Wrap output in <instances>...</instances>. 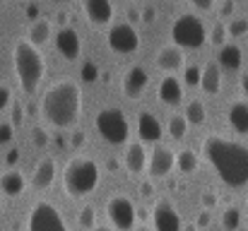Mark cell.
I'll return each instance as SVG.
<instances>
[{
	"instance_id": "cell-1",
	"label": "cell",
	"mask_w": 248,
	"mask_h": 231,
	"mask_svg": "<svg viewBox=\"0 0 248 231\" xmlns=\"http://www.w3.org/2000/svg\"><path fill=\"white\" fill-rule=\"evenodd\" d=\"M202 156L229 188L248 185V147L244 142L224 135H207L202 140Z\"/></svg>"
},
{
	"instance_id": "cell-2",
	"label": "cell",
	"mask_w": 248,
	"mask_h": 231,
	"mask_svg": "<svg viewBox=\"0 0 248 231\" xmlns=\"http://www.w3.org/2000/svg\"><path fill=\"white\" fill-rule=\"evenodd\" d=\"M41 116L58 130L73 128L82 116V89L75 79L63 77L53 82L41 96Z\"/></svg>"
},
{
	"instance_id": "cell-3",
	"label": "cell",
	"mask_w": 248,
	"mask_h": 231,
	"mask_svg": "<svg viewBox=\"0 0 248 231\" xmlns=\"http://www.w3.org/2000/svg\"><path fill=\"white\" fill-rule=\"evenodd\" d=\"M12 65H15V75L19 79L22 92L34 94L46 75V61H44L41 51L34 44H29L27 39H19L12 48Z\"/></svg>"
},
{
	"instance_id": "cell-4",
	"label": "cell",
	"mask_w": 248,
	"mask_h": 231,
	"mask_svg": "<svg viewBox=\"0 0 248 231\" xmlns=\"http://www.w3.org/2000/svg\"><path fill=\"white\" fill-rule=\"evenodd\" d=\"M101 181V169L94 159L89 156H75L65 164V171H63V185H65V193L70 198H87L96 190Z\"/></svg>"
},
{
	"instance_id": "cell-5",
	"label": "cell",
	"mask_w": 248,
	"mask_h": 231,
	"mask_svg": "<svg viewBox=\"0 0 248 231\" xmlns=\"http://www.w3.org/2000/svg\"><path fill=\"white\" fill-rule=\"evenodd\" d=\"M171 39L178 48H200L207 41V29L198 15H181L171 27Z\"/></svg>"
},
{
	"instance_id": "cell-6",
	"label": "cell",
	"mask_w": 248,
	"mask_h": 231,
	"mask_svg": "<svg viewBox=\"0 0 248 231\" xmlns=\"http://www.w3.org/2000/svg\"><path fill=\"white\" fill-rule=\"evenodd\" d=\"M96 130L108 145H125L130 138L128 118L121 108H101L96 113Z\"/></svg>"
},
{
	"instance_id": "cell-7",
	"label": "cell",
	"mask_w": 248,
	"mask_h": 231,
	"mask_svg": "<svg viewBox=\"0 0 248 231\" xmlns=\"http://www.w3.org/2000/svg\"><path fill=\"white\" fill-rule=\"evenodd\" d=\"M27 229L29 231H70L61 210L48 202V200H39L36 205H31L29 210V219H27Z\"/></svg>"
},
{
	"instance_id": "cell-8",
	"label": "cell",
	"mask_w": 248,
	"mask_h": 231,
	"mask_svg": "<svg viewBox=\"0 0 248 231\" xmlns=\"http://www.w3.org/2000/svg\"><path fill=\"white\" fill-rule=\"evenodd\" d=\"M106 44L113 53L130 56L140 48V34L130 22H116V24H111V29L106 34Z\"/></svg>"
},
{
	"instance_id": "cell-9",
	"label": "cell",
	"mask_w": 248,
	"mask_h": 231,
	"mask_svg": "<svg viewBox=\"0 0 248 231\" xmlns=\"http://www.w3.org/2000/svg\"><path fill=\"white\" fill-rule=\"evenodd\" d=\"M106 215H108L113 229L130 231L135 227L138 210H135V205H133L130 198H125V195H113V198H108V202H106Z\"/></svg>"
},
{
	"instance_id": "cell-10",
	"label": "cell",
	"mask_w": 248,
	"mask_h": 231,
	"mask_svg": "<svg viewBox=\"0 0 248 231\" xmlns=\"http://www.w3.org/2000/svg\"><path fill=\"white\" fill-rule=\"evenodd\" d=\"M152 222H155V231H183V222H181L178 210L166 198L155 202V207H152Z\"/></svg>"
},
{
	"instance_id": "cell-11",
	"label": "cell",
	"mask_w": 248,
	"mask_h": 231,
	"mask_svg": "<svg viewBox=\"0 0 248 231\" xmlns=\"http://www.w3.org/2000/svg\"><path fill=\"white\" fill-rule=\"evenodd\" d=\"M56 48H58V53L63 58L78 61L80 53H82V39L73 27H63V29L56 31Z\"/></svg>"
},
{
	"instance_id": "cell-12",
	"label": "cell",
	"mask_w": 248,
	"mask_h": 231,
	"mask_svg": "<svg viewBox=\"0 0 248 231\" xmlns=\"http://www.w3.org/2000/svg\"><path fill=\"white\" fill-rule=\"evenodd\" d=\"M138 135H140V142H142V145H147V142L159 145V140L164 138L162 121H159L155 113L142 111V113L138 116Z\"/></svg>"
},
{
	"instance_id": "cell-13",
	"label": "cell",
	"mask_w": 248,
	"mask_h": 231,
	"mask_svg": "<svg viewBox=\"0 0 248 231\" xmlns=\"http://www.w3.org/2000/svg\"><path fill=\"white\" fill-rule=\"evenodd\" d=\"M147 166H150V176L164 178V176L171 173V169L176 166V152H171L166 145H157L152 150V156H150Z\"/></svg>"
},
{
	"instance_id": "cell-14",
	"label": "cell",
	"mask_w": 248,
	"mask_h": 231,
	"mask_svg": "<svg viewBox=\"0 0 248 231\" xmlns=\"http://www.w3.org/2000/svg\"><path fill=\"white\" fill-rule=\"evenodd\" d=\"M147 84H150V75H147V70L142 68V65H133V68H128L125 70V75H123V94L128 96V99H138L145 89H147Z\"/></svg>"
},
{
	"instance_id": "cell-15",
	"label": "cell",
	"mask_w": 248,
	"mask_h": 231,
	"mask_svg": "<svg viewBox=\"0 0 248 231\" xmlns=\"http://www.w3.org/2000/svg\"><path fill=\"white\" fill-rule=\"evenodd\" d=\"M82 10L96 27H104L113 19V0H82Z\"/></svg>"
},
{
	"instance_id": "cell-16",
	"label": "cell",
	"mask_w": 248,
	"mask_h": 231,
	"mask_svg": "<svg viewBox=\"0 0 248 231\" xmlns=\"http://www.w3.org/2000/svg\"><path fill=\"white\" fill-rule=\"evenodd\" d=\"M157 96H159V101L166 104V106H178V104L183 101V84L173 75L162 77V82H159V87H157Z\"/></svg>"
},
{
	"instance_id": "cell-17",
	"label": "cell",
	"mask_w": 248,
	"mask_h": 231,
	"mask_svg": "<svg viewBox=\"0 0 248 231\" xmlns=\"http://www.w3.org/2000/svg\"><path fill=\"white\" fill-rule=\"evenodd\" d=\"M56 171H58L56 159H51V156L41 159V161L36 164V169H34L31 185H34L36 190H46V188H51V185H53V181H56Z\"/></svg>"
},
{
	"instance_id": "cell-18",
	"label": "cell",
	"mask_w": 248,
	"mask_h": 231,
	"mask_svg": "<svg viewBox=\"0 0 248 231\" xmlns=\"http://www.w3.org/2000/svg\"><path fill=\"white\" fill-rule=\"evenodd\" d=\"M123 164H125V171L128 173H145V169H147L145 145L142 142H130L125 147V154H123Z\"/></svg>"
},
{
	"instance_id": "cell-19",
	"label": "cell",
	"mask_w": 248,
	"mask_h": 231,
	"mask_svg": "<svg viewBox=\"0 0 248 231\" xmlns=\"http://www.w3.org/2000/svg\"><path fill=\"white\" fill-rule=\"evenodd\" d=\"M227 121L229 125L239 133V135H248V101L246 99H236L229 104L227 108Z\"/></svg>"
},
{
	"instance_id": "cell-20",
	"label": "cell",
	"mask_w": 248,
	"mask_h": 231,
	"mask_svg": "<svg viewBox=\"0 0 248 231\" xmlns=\"http://www.w3.org/2000/svg\"><path fill=\"white\" fill-rule=\"evenodd\" d=\"M27 188V178L22 171L17 169H10L5 173H0V193L7 195V198H19Z\"/></svg>"
},
{
	"instance_id": "cell-21",
	"label": "cell",
	"mask_w": 248,
	"mask_h": 231,
	"mask_svg": "<svg viewBox=\"0 0 248 231\" xmlns=\"http://www.w3.org/2000/svg\"><path fill=\"white\" fill-rule=\"evenodd\" d=\"M200 87H202V92H205L207 96L219 94V89H222V68H219L217 63H207V65L202 68Z\"/></svg>"
},
{
	"instance_id": "cell-22",
	"label": "cell",
	"mask_w": 248,
	"mask_h": 231,
	"mask_svg": "<svg viewBox=\"0 0 248 231\" xmlns=\"http://www.w3.org/2000/svg\"><path fill=\"white\" fill-rule=\"evenodd\" d=\"M157 65L171 75L173 70L183 68V51L178 46H162L159 53H157Z\"/></svg>"
},
{
	"instance_id": "cell-23",
	"label": "cell",
	"mask_w": 248,
	"mask_h": 231,
	"mask_svg": "<svg viewBox=\"0 0 248 231\" xmlns=\"http://www.w3.org/2000/svg\"><path fill=\"white\" fill-rule=\"evenodd\" d=\"M219 68H224V70H239L241 65H244V53H241V48L236 46V44H224L222 48H219Z\"/></svg>"
},
{
	"instance_id": "cell-24",
	"label": "cell",
	"mask_w": 248,
	"mask_h": 231,
	"mask_svg": "<svg viewBox=\"0 0 248 231\" xmlns=\"http://www.w3.org/2000/svg\"><path fill=\"white\" fill-rule=\"evenodd\" d=\"M48 39H51V22H48V19H34L31 27H29V39H27V41L39 48V46H44Z\"/></svg>"
},
{
	"instance_id": "cell-25",
	"label": "cell",
	"mask_w": 248,
	"mask_h": 231,
	"mask_svg": "<svg viewBox=\"0 0 248 231\" xmlns=\"http://www.w3.org/2000/svg\"><path fill=\"white\" fill-rule=\"evenodd\" d=\"M198 154L193 152V150H181V152L176 154V169L181 171V173H193L195 169H198Z\"/></svg>"
},
{
	"instance_id": "cell-26",
	"label": "cell",
	"mask_w": 248,
	"mask_h": 231,
	"mask_svg": "<svg viewBox=\"0 0 248 231\" xmlns=\"http://www.w3.org/2000/svg\"><path fill=\"white\" fill-rule=\"evenodd\" d=\"M205 116H207V111H205V104H202L200 99H193V101H188V106H186V113H183V118H186L188 123H193V125H200V123L205 121Z\"/></svg>"
},
{
	"instance_id": "cell-27",
	"label": "cell",
	"mask_w": 248,
	"mask_h": 231,
	"mask_svg": "<svg viewBox=\"0 0 248 231\" xmlns=\"http://www.w3.org/2000/svg\"><path fill=\"white\" fill-rule=\"evenodd\" d=\"M241 222H244V212L239 207H227L222 212V224H224L227 231H236L241 227Z\"/></svg>"
},
{
	"instance_id": "cell-28",
	"label": "cell",
	"mask_w": 248,
	"mask_h": 231,
	"mask_svg": "<svg viewBox=\"0 0 248 231\" xmlns=\"http://www.w3.org/2000/svg\"><path fill=\"white\" fill-rule=\"evenodd\" d=\"M186 133H188V121L183 116H171L169 118V135L173 140H183Z\"/></svg>"
},
{
	"instance_id": "cell-29",
	"label": "cell",
	"mask_w": 248,
	"mask_h": 231,
	"mask_svg": "<svg viewBox=\"0 0 248 231\" xmlns=\"http://www.w3.org/2000/svg\"><path fill=\"white\" fill-rule=\"evenodd\" d=\"M78 224L82 227V229H94V224H96V212H94V207H82L80 210V217H78Z\"/></svg>"
},
{
	"instance_id": "cell-30",
	"label": "cell",
	"mask_w": 248,
	"mask_h": 231,
	"mask_svg": "<svg viewBox=\"0 0 248 231\" xmlns=\"http://www.w3.org/2000/svg\"><path fill=\"white\" fill-rule=\"evenodd\" d=\"M227 34L232 39H239V36H246L248 34V19H232L229 27H227Z\"/></svg>"
},
{
	"instance_id": "cell-31",
	"label": "cell",
	"mask_w": 248,
	"mask_h": 231,
	"mask_svg": "<svg viewBox=\"0 0 248 231\" xmlns=\"http://www.w3.org/2000/svg\"><path fill=\"white\" fill-rule=\"evenodd\" d=\"M210 41L215 44V46H224L227 44V27L222 24V22H217L215 27H212V31H210Z\"/></svg>"
},
{
	"instance_id": "cell-32",
	"label": "cell",
	"mask_w": 248,
	"mask_h": 231,
	"mask_svg": "<svg viewBox=\"0 0 248 231\" xmlns=\"http://www.w3.org/2000/svg\"><path fill=\"white\" fill-rule=\"evenodd\" d=\"M200 75H202V68L188 65V68L183 70V82H186L188 87H198V84H200Z\"/></svg>"
},
{
	"instance_id": "cell-33",
	"label": "cell",
	"mask_w": 248,
	"mask_h": 231,
	"mask_svg": "<svg viewBox=\"0 0 248 231\" xmlns=\"http://www.w3.org/2000/svg\"><path fill=\"white\" fill-rule=\"evenodd\" d=\"M80 77H82L84 82H96V77H99V68L94 65V63H82V68H80Z\"/></svg>"
},
{
	"instance_id": "cell-34",
	"label": "cell",
	"mask_w": 248,
	"mask_h": 231,
	"mask_svg": "<svg viewBox=\"0 0 248 231\" xmlns=\"http://www.w3.org/2000/svg\"><path fill=\"white\" fill-rule=\"evenodd\" d=\"M200 202H202V207H205L207 212H212V207H217L219 198H217V193H215V190H205V193L200 195Z\"/></svg>"
},
{
	"instance_id": "cell-35",
	"label": "cell",
	"mask_w": 248,
	"mask_h": 231,
	"mask_svg": "<svg viewBox=\"0 0 248 231\" xmlns=\"http://www.w3.org/2000/svg\"><path fill=\"white\" fill-rule=\"evenodd\" d=\"M31 140H34L36 147H46V145H48V133H46L44 128H34V130H31Z\"/></svg>"
},
{
	"instance_id": "cell-36",
	"label": "cell",
	"mask_w": 248,
	"mask_h": 231,
	"mask_svg": "<svg viewBox=\"0 0 248 231\" xmlns=\"http://www.w3.org/2000/svg\"><path fill=\"white\" fill-rule=\"evenodd\" d=\"M15 140V128H12V123H2L0 125V145H7V142H12Z\"/></svg>"
},
{
	"instance_id": "cell-37",
	"label": "cell",
	"mask_w": 248,
	"mask_h": 231,
	"mask_svg": "<svg viewBox=\"0 0 248 231\" xmlns=\"http://www.w3.org/2000/svg\"><path fill=\"white\" fill-rule=\"evenodd\" d=\"M210 224H212V212L202 210V212L195 217V227H198V229H207Z\"/></svg>"
},
{
	"instance_id": "cell-38",
	"label": "cell",
	"mask_w": 248,
	"mask_h": 231,
	"mask_svg": "<svg viewBox=\"0 0 248 231\" xmlns=\"http://www.w3.org/2000/svg\"><path fill=\"white\" fill-rule=\"evenodd\" d=\"M22 121H24V111H22L19 104H15V106H12V128L22 125Z\"/></svg>"
},
{
	"instance_id": "cell-39",
	"label": "cell",
	"mask_w": 248,
	"mask_h": 231,
	"mask_svg": "<svg viewBox=\"0 0 248 231\" xmlns=\"http://www.w3.org/2000/svg\"><path fill=\"white\" fill-rule=\"evenodd\" d=\"M10 96H12V92H10V87H5V84H0V113L5 111V106L10 104Z\"/></svg>"
},
{
	"instance_id": "cell-40",
	"label": "cell",
	"mask_w": 248,
	"mask_h": 231,
	"mask_svg": "<svg viewBox=\"0 0 248 231\" xmlns=\"http://www.w3.org/2000/svg\"><path fill=\"white\" fill-rule=\"evenodd\" d=\"M155 7H142L140 10V22H145V24H152L155 22Z\"/></svg>"
},
{
	"instance_id": "cell-41",
	"label": "cell",
	"mask_w": 248,
	"mask_h": 231,
	"mask_svg": "<svg viewBox=\"0 0 248 231\" xmlns=\"http://www.w3.org/2000/svg\"><path fill=\"white\" fill-rule=\"evenodd\" d=\"M219 15L222 17H232L234 15V0H224L222 7H219Z\"/></svg>"
},
{
	"instance_id": "cell-42",
	"label": "cell",
	"mask_w": 248,
	"mask_h": 231,
	"mask_svg": "<svg viewBox=\"0 0 248 231\" xmlns=\"http://www.w3.org/2000/svg\"><path fill=\"white\" fill-rule=\"evenodd\" d=\"M190 2H193V5L198 7V10H212L217 0H190Z\"/></svg>"
},
{
	"instance_id": "cell-43",
	"label": "cell",
	"mask_w": 248,
	"mask_h": 231,
	"mask_svg": "<svg viewBox=\"0 0 248 231\" xmlns=\"http://www.w3.org/2000/svg\"><path fill=\"white\" fill-rule=\"evenodd\" d=\"M140 193H142V198H152L155 195V185L152 183H142L140 185Z\"/></svg>"
},
{
	"instance_id": "cell-44",
	"label": "cell",
	"mask_w": 248,
	"mask_h": 231,
	"mask_svg": "<svg viewBox=\"0 0 248 231\" xmlns=\"http://www.w3.org/2000/svg\"><path fill=\"white\" fill-rule=\"evenodd\" d=\"M56 22L61 24V29H63V27H68V12H65V10H61V12L56 15Z\"/></svg>"
},
{
	"instance_id": "cell-45",
	"label": "cell",
	"mask_w": 248,
	"mask_h": 231,
	"mask_svg": "<svg viewBox=\"0 0 248 231\" xmlns=\"http://www.w3.org/2000/svg\"><path fill=\"white\" fill-rule=\"evenodd\" d=\"M17 159H19V150H17V147H15V150H10L7 156H5V161H7V164H15Z\"/></svg>"
},
{
	"instance_id": "cell-46",
	"label": "cell",
	"mask_w": 248,
	"mask_h": 231,
	"mask_svg": "<svg viewBox=\"0 0 248 231\" xmlns=\"http://www.w3.org/2000/svg\"><path fill=\"white\" fill-rule=\"evenodd\" d=\"M128 19H140V12L135 7H128Z\"/></svg>"
},
{
	"instance_id": "cell-47",
	"label": "cell",
	"mask_w": 248,
	"mask_h": 231,
	"mask_svg": "<svg viewBox=\"0 0 248 231\" xmlns=\"http://www.w3.org/2000/svg\"><path fill=\"white\" fill-rule=\"evenodd\" d=\"M84 142V133H75V140H73V145L78 147V145H82Z\"/></svg>"
},
{
	"instance_id": "cell-48",
	"label": "cell",
	"mask_w": 248,
	"mask_h": 231,
	"mask_svg": "<svg viewBox=\"0 0 248 231\" xmlns=\"http://www.w3.org/2000/svg\"><path fill=\"white\" fill-rule=\"evenodd\" d=\"M36 12H39V7H36V5H29V7H27V15H29L31 19L36 17Z\"/></svg>"
},
{
	"instance_id": "cell-49",
	"label": "cell",
	"mask_w": 248,
	"mask_h": 231,
	"mask_svg": "<svg viewBox=\"0 0 248 231\" xmlns=\"http://www.w3.org/2000/svg\"><path fill=\"white\" fill-rule=\"evenodd\" d=\"M241 89H244V94L248 96V73L244 77H241Z\"/></svg>"
},
{
	"instance_id": "cell-50",
	"label": "cell",
	"mask_w": 248,
	"mask_h": 231,
	"mask_svg": "<svg viewBox=\"0 0 248 231\" xmlns=\"http://www.w3.org/2000/svg\"><path fill=\"white\" fill-rule=\"evenodd\" d=\"M108 169H111V171H116V169H118V161H113V159H111V161H108Z\"/></svg>"
},
{
	"instance_id": "cell-51",
	"label": "cell",
	"mask_w": 248,
	"mask_h": 231,
	"mask_svg": "<svg viewBox=\"0 0 248 231\" xmlns=\"http://www.w3.org/2000/svg\"><path fill=\"white\" fill-rule=\"evenodd\" d=\"M92 231H116V229H111V227H94Z\"/></svg>"
},
{
	"instance_id": "cell-52",
	"label": "cell",
	"mask_w": 248,
	"mask_h": 231,
	"mask_svg": "<svg viewBox=\"0 0 248 231\" xmlns=\"http://www.w3.org/2000/svg\"><path fill=\"white\" fill-rule=\"evenodd\" d=\"M135 231H155V229H150V227H138Z\"/></svg>"
},
{
	"instance_id": "cell-53",
	"label": "cell",
	"mask_w": 248,
	"mask_h": 231,
	"mask_svg": "<svg viewBox=\"0 0 248 231\" xmlns=\"http://www.w3.org/2000/svg\"><path fill=\"white\" fill-rule=\"evenodd\" d=\"M246 217H248V207H246Z\"/></svg>"
},
{
	"instance_id": "cell-54",
	"label": "cell",
	"mask_w": 248,
	"mask_h": 231,
	"mask_svg": "<svg viewBox=\"0 0 248 231\" xmlns=\"http://www.w3.org/2000/svg\"><path fill=\"white\" fill-rule=\"evenodd\" d=\"M0 2H2V0H0Z\"/></svg>"
}]
</instances>
